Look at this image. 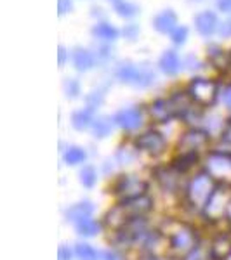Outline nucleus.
I'll use <instances>...</instances> for the list:
<instances>
[{"label": "nucleus", "instance_id": "nucleus-38", "mask_svg": "<svg viewBox=\"0 0 231 260\" xmlns=\"http://www.w3.org/2000/svg\"><path fill=\"white\" fill-rule=\"evenodd\" d=\"M145 260H158V258H155V257H148V258H145Z\"/></svg>", "mask_w": 231, "mask_h": 260}, {"label": "nucleus", "instance_id": "nucleus-17", "mask_svg": "<svg viewBox=\"0 0 231 260\" xmlns=\"http://www.w3.org/2000/svg\"><path fill=\"white\" fill-rule=\"evenodd\" d=\"M94 115H92V110L89 108H83V110H78L75 111L73 115H71V125H73L75 130H87L92 127V123H94Z\"/></svg>", "mask_w": 231, "mask_h": 260}, {"label": "nucleus", "instance_id": "nucleus-40", "mask_svg": "<svg viewBox=\"0 0 231 260\" xmlns=\"http://www.w3.org/2000/svg\"><path fill=\"white\" fill-rule=\"evenodd\" d=\"M117 2H119V0H117Z\"/></svg>", "mask_w": 231, "mask_h": 260}, {"label": "nucleus", "instance_id": "nucleus-19", "mask_svg": "<svg viewBox=\"0 0 231 260\" xmlns=\"http://www.w3.org/2000/svg\"><path fill=\"white\" fill-rule=\"evenodd\" d=\"M63 160H65L66 165L77 167L82 165L83 161L87 160V151L80 148V146H68L63 153Z\"/></svg>", "mask_w": 231, "mask_h": 260}, {"label": "nucleus", "instance_id": "nucleus-27", "mask_svg": "<svg viewBox=\"0 0 231 260\" xmlns=\"http://www.w3.org/2000/svg\"><path fill=\"white\" fill-rule=\"evenodd\" d=\"M184 260H209V253L205 248H201L200 245H196L190 253L184 255Z\"/></svg>", "mask_w": 231, "mask_h": 260}, {"label": "nucleus", "instance_id": "nucleus-10", "mask_svg": "<svg viewBox=\"0 0 231 260\" xmlns=\"http://www.w3.org/2000/svg\"><path fill=\"white\" fill-rule=\"evenodd\" d=\"M150 113H151V118L157 121V123H167L170 118L178 116L176 108L170 99H157L151 104Z\"/></svg>", "mask_w": 231, "mask_h": 260}, {"label": "nucleus", "instance_id": "nucleus-29", "mask_svg": "<svg viewBox=\"0 0 231 260\" xmlns=\"http://www.w3.org/2000/svg\"><path fill=\"white\" fill-rule=\"evenodd\" d=\"M219 35L222 37V39H229L231 37V19H226L222 21V24H219Z\"/></svg>", "mask_w": 231, "mask_h": 260}, {"label": "nucleus", "instance_id": "nucleus-26", "mask_svg": "<svg viewBox=\"0 0 231 260\" xmlns=\"http://www.w3.org/2000/svg\"><path fill=\"white\" fill-rule=\"evenodd\" d=\"M103 101H104L103 92H91V94H87V98H85L87 108L92 110V111H94L98 106H101V104H103Z\"/></svg>", "mask_w": 231, "mask_h": 260}, {"label": "nucleus", "instance_id": "nucleus-14", "mask_svg": "<svg viewBox=\"0 0 231 260\" xmlns=\"http://www.w3.org/2000/svg\"><path fill=\"white\" fill-rule=\"evenodd\" d=\"M158 66L167 77H174L181 70V57L176 50H165L158 59Z\"/></svg>", "mask_w": 231, "mask_h": 260}, {"label": "nucleus", "instance_id": "nucleus-24", "mask_svg": "<svg viewBox=\"0 0 231 260\" xmlns=\"http://www.w3.org/2000/svg\"><path fill=\"white\" fill-rule=\"evenodd\" d=\"M63 90H65L68 99H75L80 94V83H78V80H75V78H66L65 83H63Z\"/></svg>", "mask_w": 231, "mask_h": 260}, {"label": "nucleus", "instance_id": "nucleus-28", "mask_svg": "<svg viewBox=\"0 0 231 260\" xmlns=\"http://www.w3.org/2000/svg\"><path fill=\"white\" fill-rule=\"evenodd\" d=\"M73 255H75V251H71L70 246H66V245H61L60 248H57V258L60 260H71Z\"/></svg>", "mask_w": 231, "mask_h": 260}, {"label": "nucleus", "instance_id": "nucleus-5", "mask_svg": "<svg viewBox=\"0 0 231 260\" xmlns=\"http://www.w3.org/2000/svg\"><path fill=\"white\" fill-rule=\"evenodd\" d=\"M136 148L151 156H158L167 149V141L158 130H146L136 137Z\"/></svg>", "mask_w": 231, "mask_h": 260}, {"label": "nucleus", "instance_id": "nucleus-20", "mask_svg": "<svg viewBox=\"0 0 231 260\" xmlns=\"http://www.w3.org/2000/svg\"><path fill=\"white\" fill-rule=\"evenodd\" d=\"M75 229H77V234L78 236H83V238H92L96 236V234H99L101 231V224L96 219H83L80 222H77L75 224Z\"/></svg>", "mask_w": 231, "mask_h": 260}, {"label": "nucleus", "instance_id": "nucleus-35", "mask_svg": "<svg viewBox=\"0 0 231 260\" xmlns=\"http://www.w3.org/2000/svg\"><path fill=\"white\" fill-rule=\"evenodd\" d=\"M222 101H224L226 108H228V110L231 111V85L224 92H222Z\"/></svg>", "mask_w": 231, "mask_h": 260}, {"label": "nucleus", "instance_id": "nucleus-15", "mask_svg": "<svg viewBox=\"0 0 231 260\" xmlns=\"http://www.w3.org/2000/svg\"><path fill=\"white\" fill-rule=\"evenodd\" d=\"M71 61H73V66L77 71H89L94 68L96 59L92 56L91 50L83 49V47H75L73 52H71Z\"/></svg>", "mask_w": 231, "mask_h": 260}, {"label": "nucleus", "instance_id": "nucleus-1", "mask_svg": "<svg viewBox=\"0 0 231 260\" xmlns=\"http://www.w3.org/2000/svg\"><path fill=\"white\" fill-rule=\"evenodd\" d=\"M214 189H216V186H214L212 175L211 174H198L190 180V184H188L186 198L190 201V205L204 210L209 198L212 196Z\"/></svg>", "mask_w": 231, "mask_h": 260}, {"label": "nucleus", "instance_id": "nucleus-6", "mask_svg": "<svg viewBox=\"0 0 231 260\" xmlns=\"http://www.w3.org/2000/svg\"><path fill=\"white\" fill-rule=\"evenodd\" d=\"M169 245L176 253H190V251L196 246V238L193 229L186 228V225H179L178 229H174L169 236Z\"/></svg>", "mask_w": 231, "mask_h": 260}, {"label": "nucleus", "instance_id": "nucleus-34", "mask_svg": "<svg viewBox=\"0 0 231 260\" xmlns=\"http://www.w3.org/2000/svg\"><path fill=\"white\" fill-rule=\"evenodd\" d=\"M217 7H219V11L231 14V0H217Z\"/></svg>", "mask_w": 231, "mask_h": 260}, {"label": "nucleus", "instance_id": "nucleus-33", "mask_svg": "<svg viewBox=\"0 0 231 260\" xmlns=\"http://www.w3.org/2000/svg\"><path fill=\"white\" fill-rule=\"evenodd\" d=\"M66 57H68V52H66V49L63 47V45H60V49H57V64L60 66H65V62H66Z\"/></svg>", "mask_w": 231, "mask_h": 260}, {"label": "nucleus", "instance_id": "nucleus-3", "mask_svg": "<svg viewBox=\"0 0 231 260\" xmlns=\"http://www.w3.org/2000/svg\"><path fill=\"white\" fill-rule=\"evenodd\" d=\"M117 78L120 82L127 83L132 87H139V89H146L155 82V73L148 68H141L136 64H122L117 70Z\"/></svg>", "mask_w": 231, "mask_h": 260}, {"label": "nucleus", "instance_id": "nucleus-9", "mask_svg": "<svg viewBox=\"0 0 231 260\" xmlns=\"http://www.w3.org/2000/svg\"><path fill=\"white\" fill-rule=\"evenodd\" d=\"M115 125L124 130H137L142 125V111L139 108H125L113 116Z\"/></svg>", "mask_w": 231, "mask_h": 260}, {"label": "nucleus", "instance_id": "nucleus-39", "mask_svg": "<svg viewBox=\"0 0 231 260\" xmlns=\"http://www.w3.org/2000/svg\"><path fill=\"white\" fill-rule=\"evenodd\" d=\"M226 260H231V251H229V253H228V257H226Z\"/></svg>", "mask_w": 231, "mask_h": 260}, {"label": "nucleus", "instance_id": "nucleus-12", "mask_svg": "<svg viewBox=\"0 0 231 260\" xmlns=\"http://www.w3.org/2000/svg\"><path fill=\"white\" fill-rule=\"evenodd\" d=\"M92 212H94V205H92L89 200H83V201H78V203L70 205V207L66 208V210H65V219L68 222L77 224V222L92 217Z\"/></svg>", "mask_w": 231, "mask_h": 260}, {"label": "nucleus", "instance_id": "nucleus-13", "mask_svg": "<svg viewBox=\"0 0 231 260\" xmlns=\"http://www.w3.org/2000/svg\"><path fill=\"white\" fill-rule=\"evenodd\" d=\"M153 28L158 33H172L178 28V14L172 9H165L153 18Z\"/></svg>", "mask_w": 231, "mask_h": 260}, {"label": "nucleus", "instance_id": "nucleus-8", "mask_svg": "<svg viewBox=\"0 0 231 260\" xmlns=\"http://www.w3.org/2000/svg\"><path fill=\"white\" fill-rule=\"evenodd\" d=\"M207 174L216 179L231 177V158L224 153H211L207 158Z\"/></svg>", "mask_w": 231, "mask_h": 260}, {"label": "nucleus", "instance_id": "nucleus-18", "mask_svg": "<svg viewBox=\"0 0 231 260\" xmlns=\"http://www.w3.org/2000/svg\"><path fill=\"white\" fill-rule=\"evenodd\" d=\"M92 35L99 40H104V42H115L119 39V30H117L113 24L110 23H98L92 26Z\"/></svg>", "mask_w": 231, "mask_h": 260}, {"label": "nucleus", "instance_id": "nucleus-23", "mask_svg": "<svg viewBox=\"0 0 231 260\" xmlns=\"http://www.w3.org/2000/svg\"><path fill=\"white\" fill-rule=\"evenodd\" d=\"M115 12L120 16V18H134V16L139 12V7L136 6V4L129 2V0H119V2L115 4Z\"/></svg>", "mask_w": 231, "mask_h": 260}, {"label": "nucleus", "instance_id": "nucleus-21", "mask_svg": "<svg viewBox=\"0 0 231 260\" xmlns=\"http://www.w3.org/2000/svg\"><path fill=\"white\" fill-rule=\"evenodd\" d=\"M78 182L82 184L85 189H92L98 182V172L92 165H83L78 172Z\"/></svg>", "mask_w": 231, "mask_h": 260}, {"label": "nucleus", "instance_id": "nucleus-30", "mask_svg": "<svg viewBox=\"0 0 231 260\" xmlns=\"http://www.w3.org/2000/svg\"><path fill=\"white\" fill-rule=\"evenodd\" d=\"M98 260H122V257L115 250H104V251H99Z\"/></svg>", "mask_w": 231, "mask_h": 260}, {"label": "nucleus", "instance_id": "nucleus-37", "mask_svg": "<svg viewBox=\"0 0 231 260\" xmlns=\"http://www.w3.org/2000/svg\"><path fill=\"white\" fill-rule=\"evenodd\" d=\"M226 217L231 219V200H229V203H228V208H226Z\"/></svg>", "mask_w": 231, "mask_h": 260}, {"label": "nucleus", "instance_id": "nucleus-16", "mask_svg": "<svg viewBox=\"0 0 231 260\" xmlns=\"http://www.w3.org/2000/svg\"><path fill=\"white\" fill-rule=\"evenodd\" d=\"M113 127H115V120L113 118H110V116H98L91 128L96 139H106L111 134Z\"/></svg>", "mask_w": 231, "mask_h": 260}, {"label": "nucleus", "instance_id": "nucleus-36", "mask_svg": "<svg viewBox=\"0 0 231 260\" xmlns=\"http://www.w3.org/2000/svg\"><path fill=\"white\" fill-rule=\"evenodd\" d=\"M221 139L224 141L226 144H229V146H231V127H229L228 130H226L224 134H222V137H221Z\"/></svg>", "mask_w": 231, "mask_h": 260}, {"label": "nucleus", "instance_id": "nucleus-2", "mask_svg": "<svg viewBox=\"0 0 231 260\" xmlns=\"http://www.w3.org/2000/svg\"><path fill=\"white\" fill-rule=\"evenodd\" d=\"M188 95L198 106H212L217 101V95H219V85H217V82L211 80V78L196 77L188 85Z\"/></svg>", "mask_w": 231, "mask_h": 260}, {"label": "nucleus", "instance_id": "nucleus-4", "mask_svg": "<svg viewBox=\"0 0 231 260\" xmlns=\"http://www.w3.org/2000/svg\"><path fill=\"white\" fill-rule=\"evenodd\" d=\"M113 189H115V192L122 200L127 201V200L145 196L146 191H148V184H146L142 179L136 177V175H124V177H120L117 180Z\"/></svg>", "mask_w": 231, "mask_h": 260}, {"label": "nucleus", "instance_id": "nucleus-31", "mask_svg": "<svg viewBox=\"0 0 231 260\" xmlns=\"http://www.w3.org/2000/svg\"><path fill=\"white\" fill-rule=\"evenodd\" d=\"M71 9H73L71 0H57V11H60V16L66 14V12H70Z\"/></svg>", "mask_w": 231, "mask_h": 260}, {"label": "nucleus", "instance_id": "nucleus-25", "mask_svg": "<svg viewBox=\"0 0 231 260\" xmlns=\"http://www.w3.org/2000/svg\"><path fill=\"white\" fill-rule=\"evenodd\" d=\"M170 40L174 42V45H184L188 40V28L186 26H178L174 31L170 33Z\"/></svg>", "mask_w": 231, "mask_h": 260}, {"label": "nucleus", "instance_id": "nucleus-11", "mask_svg": "<svg viewBox=\"0 0 231 260\" xmlns=\"http://www.w3.org/2000/svg\"><path fill=\"white\" fill-rule=\"evenodd\" d=\"M195 28L200 35L211 37L214 31L219 28V21H217V14L212 11H204L195 16Z\"/></svg>", "mask_w": 231, "mask_h": 260}, {"label": "nucleus", "instance_id": "nucleus-32", "mask_svg": "<svg viewBox=\"0 0 231 260\" xmlns=\"http://www.w3.org/2000/svg\"><path fill=\"white\" fill-rule=\"evenodd\" d=\"M137 33H139V28H137L136 24H127V26L124 28V35L127 37L129 40H134V39H136Z\"/></svg>", "mask_w": 231, "mask_h": 260}, {"label": "nucleus", "instance_id": "nucleus-7", "mask_svg": "<svg viewBox=\"0 0 231 260\" xmlns=\"http://www.w3.org/2000/svg\"><path fill=\"white\" fill-rule=\"evenodd\" d=\"M209 134L205 130L198 128H191L188 132L183 134V137L179 139V149L183 153H196L198 149L205 148L209 144Z\"/></svg>", "mask_w": 231, "mask_h": 260}, {"label": "nucleus", "instance_id": "nucleus-22", "mask_svg": "<svg viewBox=\"0 0 231 260\" xmlns=\"http://www.w3.org/2000/svg\"><path fill=\"white\" fill-rule=\"evenodd\" d=\"M73 251H75V257L78 260H98L99 258V251L92 245H89V243H77Z\"/></svg>", "mask_w": 231, "mask_h": 260}]
</instances>
